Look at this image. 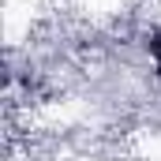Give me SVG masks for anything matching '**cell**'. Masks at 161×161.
Instances as JSON below:
<instances>
[{
  "instance_id": "1",
  "label": "cell",
  "mask_w": 161,
  "mask_h": 161,
  "mask_svg": "<svg viewBox=\"0 0 161 161\" xmlns=\"http://www.w3.org/2000/svg\"><path fill=\"white\" fill-rule=\"evenodd\" d=\"M146 49H150V56H154V64H158V71H161V26L154 30V34H150Z\"/></svg>"
}]
</instances>
